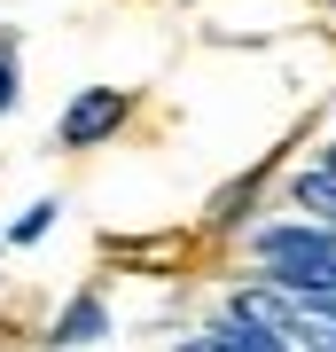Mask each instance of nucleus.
<instances>
[{
    "instance_id": "1",
    "label": "nucleus",
    "mask_w": 336,
    "mask_h": 352,
    "mask_svg": "<svg viewBox=\"0 0 336 352\" xmlns=\"http://www.w3.org/2000/svg\"><path fill=\"white\" fill-rule=\"evenodd\" d=\"M125 110H133V102H125L117 87H94V94H78L71 110H63L55 141H63V149H94L102 133H117V126H125Z\"/></svg>"
},
{
    "instance_id": "4",
    "label": "nucleus",
    "mask_w": 336,
    "mask_h": 352,
    "mask_svg": "<svg viewBox=\"0 0 336 352\" xmlns=\"http://www.w3.org/2000/svg\"><path fill=\"white\" fill-rule=\"evenodd\" d=\"M47 227H55V204H32V212L16 219V243H39V235H47Z\"/></svg>"
},
{
    "instance_id": "5",
    "label": "nucleus",
    "mask_w": 336,
    "mask_h": 352,
    "mask_svg": "<svg viewBox=\"0 0 336 352\" xmlns=\"http://www.w3.org/2000/svg\"><path fill=\"white\" fill-rule=\"evenodd\" d=\"M0 110H16V63H8V39H0Z\"/></svg>"
},
{
    "instance_id": "3",
    "label": "nucleus",
    "mask_w": 336,
    "mask_h": 352,
    "mask_svg": "<svg viewBox=\"0 0 336 352\" xmlns=\"http://www.w3.org/2000/svg\"><path fill=\"white\" fill-rule=\"evenodd\" d=\"M298 204H305L313 219L336 227V180H328V173H305V180H298Z\"/></svg>"
},
{
    "instance_id": "2",
    "label": "nucleus",
    "mask_w": 336,
    "mask_h": 352,
    "mask_svg": "<svg viewBox=\"0 0 336 352\" xmlns=\"http://www.w3.org/2000/svg\"><path fill=\"white\" fill-rule=\"evenodd\" d=\"M102 329H110V305H102V298H71L63 321H55V344H94Z\"/></svg>"
}]
</instances>
